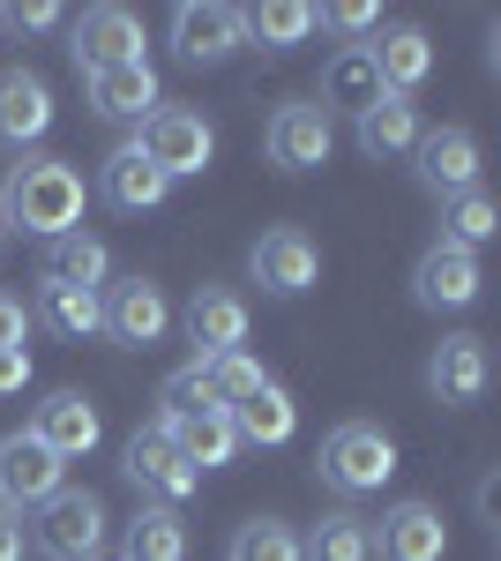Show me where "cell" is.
<instances>
[{
  "instance_id": "6da1fadb",
  "label": "cell",
  "mask_w": 501,
  "mask_h": 561,
  "mask_svg": "<svg viewBox=\"0 0 501 561\" xmlns=\"http://www.w3.org/2000/svg\"><path fill=\"white\" fill-rule=\"evenodd\" d=\"M0 232H31V240L83 232V173L68 158H15L0 180Z\"/></svg>"
},
{
  "instance_id": "7a4b0ae2",
  "label": "cell",
  "mask_w": 501,
  "mask_h": 561,
  "mask_svg": "<svg viewBox=\"0 0 501 561\" xmlns=\"http://www.w3.org/2000/svg\"><path fill=\"white\" fill-rule=\"evenodd\" d=\"M315 479H322L330 494H344V502L382 494V486L397 479V442H389L375 420H344V427H330V442H322Z\"/></svg>"
},
{
  "instance_id": "3957f363",
  "label": "cell",
  "mask_w": 501,
  "mask_h": 561,
  "mask_svg": "<svg viewBox=\"0 0 501 561\" xmlns=\"http://www.w3.org/2000/svg\"><path fill=\"white\" fill-rule=\"evenodd\" d=\"M121 472H127V486L150 502V510H172V502H187L195 486H203V472L172 449V434H166V420H150V427H135L127 434V449H121Z\"/></svg>"
},
{
  "instance_id": "277c9868",
  "label": "cell",
  "mask_w": 501,
  "mask_h": 561,
  "mask_svg": "<svg viewBox=\"0 0 501 561\" xmlns=\"http://www.w3.org/2000/svg\"><path fill=\"white\" fill-rule=\"evenodd\" d=\"M135 150L166 180H195V173H209V158H217V128H209L203 113H187V105H158V113L143 121V135H135Z\"/></svg>"
},
{
  "instance_id": "5b68a950",
  "label": "cell",
  "mask_w": 501,
  "mask_h": 561,
  "mask_svg": "<svg viewBox=\"0 0 501 561\" xmlns=\"http://www.w3.org/2000/svg\"><path fill=\"white\" fill-rule=\"evenodd\" d=\"M31 547H38L45 561L105 554V502H98L90 486H60L53 502H38V531H31Z\"/></svg>"
},
{
  "instance_id": "8992f818",
  "label": "cell",
  "mask_w": 501,
  "mask_h": 561,
  "mask_svg": "<svg viewBox=\"0 0 501 561\" xmlns=\"http://www.w3.org/2000/svg\"><path fill=\"white\" fill-rule=\"evenodd\" d=\"M262 150H270L277 173H315V165H330V150H337V121L315 105V98H293V105L270 113Z\"/></svg>"
},
{
  "instance_id": "52a82bcc",
  "label": "cell",
  "mask_w": 501,
  "mask_h": 561,
  "mask_svg": "<svg viewBox=\"0 0 501 561\" xmlns=\"http://www.w3.org/2000/svg\"><path fill=\"white\" fill-rule=\"evenodd\" d=\"M248 277L270 293V300H299L315 277H322V248L299 232V225H270L248 248Z\"/></svg>"
},
{
  "instance_id": "ba28073f",
  "label": "cell",
  "mask_w": 501,
  "mask_h": 561,
  "mask_svg": "<svg viewBox=\"0 0 501 561\" xmlns=\"http://www.w3.org/2000/svg\"><path fill=\"white\" fill-rule=\"evenodd\" d=\"M60 486H68V465H60V457H53L31 427L0 442V510H15V517H23V510L53 502Z\"/></svg>"
},
{
  "instance_id": "9c48e42d",
  "label": "cell",
  "mask_w": 501,
  "mask_h": 561,
  "mask_svg": "<svg viewBox=\"0 0 501 561\" xmlns=\"http://www.w3.org/2000/svg\"><path fill=\"white\" fill-rule=\"evenodd\" d=\"M98 307H105V337H121L135 352H150L172 330V300L158 277H121V285L98 293Z\"/></svg>"
},
{
  "instance_id": "30bf717a",
  "label": "cell",
  "mask_w": 501,
  "mask_h": 561,
  "mask_svg": "<svg viewBox=\"0 0 501 561\" xmlns=\"http://www.w3.org/2000/svg\"><path fill=\"white\" fill-rule=\"evenodd\" d=\"M248 45V23H240V8H225V0H187L180 15H172V53L187 60V68H217V60H232Z\"/></svg>"
},
{
  "instance_id": "8fae6325",
  "label": "cell",
  "mask_w": 501,
  "mask_h": 561,
  "mask_svg": "<svg viewBox=\"0 0 501 561\" xmlns=\"http://www.w3.org/2000/svg\"><path fill=\"white\" fill-rule=\"evenodd\" d=\"M68 53H76V68H83V76L143 60V23H135V8H113V0H105V8H83Z\"/></svg>"
},
{
  "instance_id": "7c38bea8",
  "label": "cell",
  "mask_w": 501,
  "mask_h": 561,
  "mask_svg": "<svg viewBox=\"0 0 501 561\" xmlns=\"http://www.w3.org/2000/svg\"><path fill=\"white\" fill-rule=\"evenodd\" d=\"M412 300L434 307V314H464V307L479 300V255H464V248H449V240H434V248L412 262Z\"/></svg>"
},
{
  "instance_id": "4fadbf2b",
  "label": "cell",
  "mask_w": 501,
  "mask_h": 561,
  "mask_svg": "<svg viewBox=\"0 0 501 561\" xmlns=\"http://www.w3.org/2000/svg\"><path fill=\"white\" fill-rule=\"evenodd\" d=\"M31 434H38L60 465H76V457H90L105 442V420H98V404H90L83 389H53L38 412H31Z\"/></svg>"
},
{
  "instance_id": "5bb4252c",
  "label": "cell",
  "mask_w": 501,
  "mask_h": 561,
  "mask_svg": "<svg viewBox=\"0 0 501 561\" xmlns=\"http://www.w3.org/2000/svg\"><path fill=\"white\" fill-rule=\"evenodd\" d=\"M375 561H449V524L434 502H397L375 524Z\"/></svg>"
},
{
  "instance_id": "9a60e30c",
  "label": "cell",
  "mask_w": 501,
  "mask_h": 561,
  "mask_svg": "<svg viewBox=\"0 0 501 561\" xmlns=\"http://www.w3.org/2000/svg\"><path fill=\"white\" fill-rule=\"evenodd\" d=\"M419 187L426 195H464V187H479V135L471 128H426L419 135Z\"/></svg>"
},
{
  "instance_id": "2e32d148",
  "label": "cell",
  "mask_w": 501,
  "mask_h": 561,
  "mask_svg": "<svg viewBox=\"0 0 501 561\" xmlns=\"http://www.w3.org/2000/svg\"><path fill=\"white\" fill-rule=\"evenodd\" d=\"M187 345L195 359H217V352H240L248 345V300L232 293V285H195V300H187Z\"/></svg>"
},
{
  "instance_id": "e0dca14e",
  "label": "cell",
  "mask_w": 501,
  "mask_h": 561,
  "mask_svg": "<svg viewBox=\"0 0 501 561\" xmlns=\"http://www.w3.org/2000/svg\"><path fill=\"white\" fill-rule=\"evenodd\" d=\"M487 382H494V359H487V337H471V330L442 337L434 359H426V389H434L442 404H479Z\"/></svg>"
},
{
  "instance_id": "ac0fdd59",
  "label": "cell",
  "mask_w": 501,
  "mask_h": 561,
  "mask_svg": "<svg viewBox=\"0 0 501 561\" xmlns=\"http://www.w3.org/2000/svg\"><path fill=\"white\" fill-rule=\"evenodd\" d=\"M45 128H53V90H45V76H31V68H0V150H31V142H45Z\"/></svg>"
},
{
  "instance_id": "d6986e66",
  "label": "cell",
  "mask_w": 501,
  "mask_h": 561,
  "mask_svg": "<svg viewBox=\"0 0 501 561\" xmlns=\"http://www.w3.org/2000/svg\"><path fill=\"white\" fill-rule=\"evenodd\" d=\"M83 98H90L98 121H150V113H158V68H150V60L98 68V76H83Z\"/></svg>"
},
{
  "instance_id": "ffe728a7",
  "label": "cell",
  "mask_w": 501,
  "mask_h": 561,
  "mask_svg": "<svg viewBox=\"0 0 501 561\" xmlns=\"http://www.w3.org/2000/svg\"><path fill=\"white\" fill-rule=\"evenodd\" d=\"M98 195H105L113 210L143 217V210H158V203H166V195H172V180L158 173V165H150V158H143L135 142H121V150L105 158V173H98Z\"/></svg>"
},
{
  "instance_id": "44dd1931",
  "label": "cell",
  "mask_w": 501,
  "mask_h": 561,
  "mask_svg": "<svg viewBox=\"0 0 501 561\" xmlns=\"http://www.w3.org/2000/svg\"><path fill=\"white\" fill-rule=\"evenodd\" d=\"M419 135H426V128H419V105H412V98H389V90H382L375 105L352 121V142H360V158H412Z\"/></svg>"
},
{
  "instance_id": "7402d4cb",
  "label": "cell",
  "mask_w": 501,
  "mask_h": 561,
  "mask_svg": "<svg viewBox=\"0 0 501 561\" xmlns=\"http://www.w3.org/2000/svg\"><path fill=\"white\" fill-rule=\"evenodd\" d=\"M367 60H375V76H382L389 98H412V90L434 76V38L412 31V23H397V31H382V38L367 45Z\"/></svg>"
},
{
  "instance_id": "603a6c76",
  "label": "cell",
  "mask_w": 501,
  "mask_h": 561,
  "mask_svg": "<svg viewBox=\"0 0 501 561\" xmlns=\"http://www.w3.org/2000/svg\"><path fill=\"white\" fill-rule=\"evenodd\" d=\"M225 420H232V434H240V442H254V449H285V442H293V427H299L293 397H285L277 382H262V389H248L240 404H225Z\"/></svg>"
},
{
  "instance_id": "cb8c5ba5",
  "label": "cell",
  "mask_w": 501,
  "mask_h": 561,
  "mask_svg": "<svg viewBox=\"0 0 501 561\" xmlns=\"http://www.w3.org/2000/svg\"><path fill=\"white\" fill-rule=\"evenodd\" d=\"M105 277H113V255H105V240H98V232H60V240H45V277H38V285L98 293Z\"/></svg>"
},
{
  "instance_id": "d4e9b609",
  "label": "cell",
  "mask_w": 501,
  "mask_h": 561,
  "mask_svg": "<svg viewBox=\"0 0 501 561\" xmlns=\"http://www.w3.org/2000/svg\"><path fill=\"white\" fill-rule=\"evenodd\" d=\"M375 98H382V76H375V60H367V45H344L330 68H322V98H315V105H322V113H352V121H360Z\"/></svg>"
},
{
  "instance_id": "484cf974",
  "label": "cell",
  "mask_w": 501,
  "mask_h": 561,
  "mask_svg": "<svg viewBox=\"0 0 501 561\" xmlns=\"http://www.w3.org/2000/svg\"><path fill=\"white\" fill-rule=\"evenodd\" d=\"M172 449L195 465V472H217V465H232L240 457V434H232V420L225 412H187V420H166Z\"/></svg>"
},
{
  "instance_id": "4316f807",
  "label": "cell",
  "mask_w": 501,
  "mask_h": 561,
  "mask_svg": "<svg viewBox=\"0 0 501 561\" xmlns=\"http://www.w3.org/2000/svg\"><path fill=\"white\" fill-rule=\"evenodd\" d=\"M299 561H375V517L330 510V517L299 539Z\"/></svg>"
},
{
  "instance_id": "83f0119b",
  "label": "cell",
  "mask_w": 501,
  "mask_h": 561,
  "mask_svg": "<svg viewBox=\"0 0 501 561\" xmlns=\"http://www.w3.org/2000/svg\"><path fill=\"white\" fill-rule=\"evenodd\" d=\"M121 561H187V524L180 510H135L127 517V539H121Z\"/></svg>"
},
{
  "instance_id": "f1b7e54d",
  "label": "cell",
  "mask_w": 501,
  "mask_h": 561,
  "mask_svg": "<svg viewBox=\"0 0 501 561\" xmlns=\"http://www.w3.org/2000/svg\"><path fill=\"white\" fill-rule=\"evenodd\" d=\"M31 314H38L53 337H76V345L105 330V307H98V293H76V285H38V307H31Z\"/></svg>"
},
{
  "instance_id": "f546056e",
  "label": "cell",
  "mask_w": 501,
  "mask_h": 561,
  "mask_svg": "<svg viewBox=\"0 0 501 561\" xmlns=\"http://www.w3.org/2000/svg\"><path fill=\"white\" fill-rule=\"evenodd\" d=\"M240 23H248V38L262 45V53H293V45H307V31H315V8H307V0H262V8H240Z\"/></svg>"
},
{
  "instance_id": "4dcf8cb0",
  "label": "cell",
  "mask_w": 501,
  "mask_h": 561,
  "mask_svg": "<svg viewBox=\"0 0 501 561\" xmlns=\"http://www.w3.org/2000/svg\"><path fill=\"white\" fill-rule=\"evenodd\" d=\"M442 240H449V248H464V255H479V248L494 240V195H487V187L449 195V210H442Z\"/></svg>"
},
{
  "instance_id": "1f68e13d",
  "label": "cell",
  "mask_w": 501,
  "mask_h": 561,
  "mask_svg": "<svg viewBox=\"0 0 501 561\" xmlns=\"http://www.w3.org/2000/svg\"><path fill=\"white\" fill-rule=\"evenodd\" d=\"M225 561H299V531L285 517H254V524H240V531H232Z\"/></svg>"
},
{
  "instance_id": "d6a6232c",
  "label": "cell",
  "mask_w": 501,
  "mask_h": 561,
  "mask_svg": "<svg viewBox=\"0 0 501 561\" xmlns=\"http://www.w3.org/2000/svg\"><path fill=\"white\" fill-rule=\"evenodd\" d=\"M195 367H203V382H209V397H217V404H240L248 389L270 382V375L254 367L248 352H217V359H195Z\"/></svg>"
},
{
  "instance_id": "836d02e7",
  "label": "cell",
  "mask_w": 501,
  "mask_h": 561,
  "mask_svg": "<svg viewBox=\"0 0 501 561\" xmlns=\"http://www.w3.org/2000/svg\"><path fill=\"white\" fill-rule=\"evenodd\" d=\"M187 412H225V404L209 397V382H203L195 359H187L180 375H166V389H158V420H187Z\"/></svg>"
},
{
  "instance_id": "e575fe53",
  "label": "cell",
  "mask_w": 501,
  "mask_h": 561,
  "mask_svg": "<svg viewBox=\"0 0 501 561\" xmlns=\"http://www.w3.org/2000/svg\"><path fill=\"white\" fill-rule=\"evenodd\" d=\"M315 23H330V31H344V38H360V31H375V23H382V8H375V0H337V8H322Z\"/></svg>"
},
{
  "instance_id": "d590c367",
  "label": "cell",
  "mask_w": 501,
  "mask_h": 561,
  "mask_svg": "<svg viewBox=\"0 0 501 561\" xmlns=\"http://www.w3.org/2000/svg\"><path fill=\"white\" fill-rule=\"evenodd\" d=\"M23 337H31V307L15 293H0V352H23Z\"/></svg>"
},
{
  "instance_id": "8d00e7d4",
  "label": "cell",
  "mask_w": 501,
  "mask_h": 561,
  "mask_svg": "<svg viewBox=\"0 0 501 561\" xmlns=\"http://www.w3.org/2000/svg\"><path fill=\"white\" fill-rule=\"evenodd\" d=\"M0 23H15L23 38H38V31H53V23H60V8H53V0H31V8H0Z\"/></svg>"
},
{
  "instance_id": "74e56055",
  "label": "cell",
  "mask_w": 501,
  "mask_h": 561,
  "mask_svg": "<svg viewBox=\"0 0 501 561\" xmlns=\"http://www.w3.org/2000/svg\"><path fill=\"white\" fill-rule=\"evenodd\" d=\"M31 389V352H0V397H23Z\"/></svg>"
},
{
  "instance_id": "f35d334b",
  "label": "cell",
  "mask_w": 501,
  "mask_h": 561,
  "mask_svg": "<svg viewBox=\"0 0 501 561\" xmlns=\"http://www.w3.org/2000/svg\"><path fill=\"white\" fill-rule=\"evenodd\" d=\"M23 547H31V539H23V517L0 510V561H23Z\"/></svg>"
},
{
  "instance_id": "ab89813d",
  "label": "cell",
  "mask_w": 501,
  "mask_h": 561,
  "mask_svg": "<svg viewBox=\"0 0 501 561\" xmlns=\"http://www.w3.org/2000/svg\"><path fill=\"white\" fill-rule=\"evenodd\" d=\"M90 561H121V554H90Z\"/></svg>"
},
{
  "instance_id": "60d3db41",
  "label": "cell",
  "mask_w": 501,
  "mask_h": 561,
  "mask_svg": "<svg viewBox=\"0 0 501 561\" xmlns=\"http://www.w3.org/2000/svg\"><path fill=\"white\" fill-rule=\"evenodd\" d=\"M0 248H8V232H0Z\"/></svg>"
}]
</instances>
